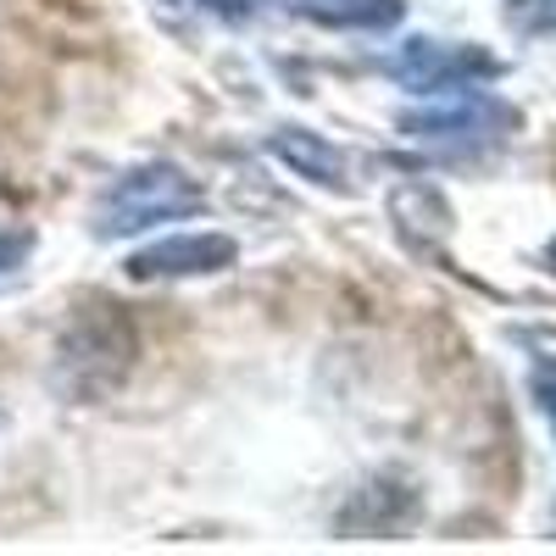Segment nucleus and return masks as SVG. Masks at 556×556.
I'll return each mask as SVG.
<instances>
[{"mask_svg":"<svg viewBox=\"0 0 556 556\" xmlns=\"http://www.w3.org/2000/svg\"><path fill=\"white\" fill-rule=\"evenodd\" d=\"M139 356V340L128 329L123 306L112 301H96L73 317V329L62 334V351H56V384L73 395V401H101L112 395L128 367Z\"/></svg>","mask_w":556,"mask_h":556,"instance_id":"f257e3e1","label":"nucleus"},{"mask_svg":"<svg viewBox=\"0 0 556 556\" xmlns=\"http://www.w3.org/2000/svg\"><path fill=\"white\" fill-rule=\"evenodd\" d=\"M195 212H206L201 184L184 167H173V162H151V167L123 173L106 190L96 235L123 240V235H139V228H156V223H173V217H195Z\"/></svg>","mask_w":556,"mask_h":556,"instance_id":"f03ea898","label":"nucleus"},{"mask_svg":"<svg viewBox=\"0 0 556 556\" xmlns=\"http://www.w3.org/2000/svg\"><path fill=\"white\" fill-rule=\"evenodd\" d=\"M518 128V112L484 96L473 84H456V89H434L429 106L401 112V134L412 139H434V146H473V139H501Z\"/></svg>","mask_w":556,"mask_h":556,"instance_id":"7ed1b4c3","label":"nucleus"},{"mask_svg":"<svg viewBox=\"0 0 556 556\" xmlns=\"http://www.w3.org/2000/svg\"><path fill=\"white\" fill-rule=\"evenodd\" d=\"M384 67H390V78L417 89V96L456 89V84H479V78L501 73V62L490 51H479V45H445V39H406Z\"/></svg>","mask_w":556,"mask_h":556,"instance_id":"20e7f679","label":"nucleus"},{"mask_svg":"<svg viewBox=\"0 0 556 556\" xmlns=\"http://www.w3.org/2000/svg\"><path fill=\"white\" fill-rule=\"evenodd\" d=\"M235 240L228 235H173L128 256V278H201L235 267Z\"/></svg>","mask_w":556,"mask_h":556,"instance_id":"39448f33","label":"nucleus"},{"mask_svg":"<svg viewBox=\"0 0 556 556\" xmlns=\"http://www.w3.org/2000/svg\"><path fill=\"white\" fill-rule=\"evenodd\" d=\"M267 151L285 162L290 173L323 184V190H351L345 151L334 146V139H317V134H306V128H273V134H267Z\"/></svg>","mask_w":556,"mask_h":556,"instance_id":"423d86ee","label":"nucleus"},{"mask_svg":"<svg viewBox=\"0 0 556 556\" xmlns=\"http://www.w3.org/2000/svg\"><path fill=\"white\" fill-rule=\"evenodd\" d=\"M406 0H317V7H301V17L329 23V28H390L401 23Z\"/></svg>","mask_w":556,"mask_h":556,"instance_id":"0eeeda50","label":"nucleus"},{"mask_svg":"<svg viewBox=\"0 0 556 556\" xmlns=\"http://www.w3.org/2000/svg\"><path fill=\"white\" fill-rule=\"evenodd\" d=\"M529 395L540 406V417L551 424V440H556V356H540L534 374H529Z\"/></svg>","mask_w":556,"mask_h":556,"instance_id":"6e6552de","label":"nucleus"},{"mask_svg":"<svg viewBox=\"0 0 556 556\" xmlns=\"http://www.w3.org/2000/svg\"><path fill=\"white\" fill-rule=\"evenodd\" d=\"M201 7H206L212 17H223V23H245V17L256 12V0H201Z\"/></svg>","mask_w":556,"mask_h":556,"instance_id":"1a4fd4ad","label":"nucleus"},{"mask_svg":"<svg viewBox=\"0 0 556 556\" xmlns=\"http://www.w3.org/2000/svg\"><path fill=\"white\" fill-rule=\"evenodd\" d=\"M23 256H28V235H23V228H17L12 240L0 235V267H12V262H23Z\"/></svg>","mask_w":556,"mask_h":556,"instance_id":"9d476101","label":"nucleus"},{"mask_svg":"<svg viewBox=\"0 0 556 556\" xmlns=\"http://www.w3.org/2000/svg\"><path fill=\"white\" fill-rule=\"evenodd\" d=\"M545 267H551V273H556V240H551V245H545Z\"/></svg>","mask_w":556,"mask_h":556,"instance_id":"9b49d317","label":"nucleus"}]
</instances>
